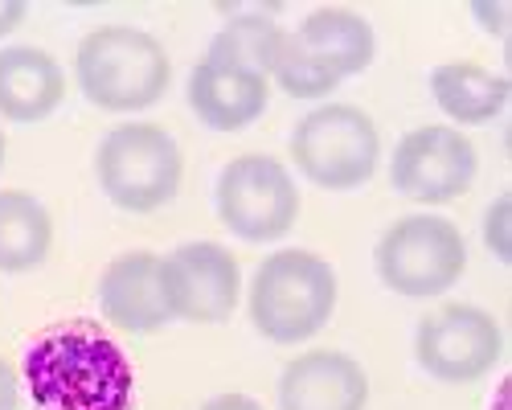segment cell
<instances>
[{
	"mask_svg": "<svg viewBox=\"0 0 512 410\" xmlns=\"http://www.w3.org/2000/svg\"><path fill=\"white\" fill-rule=\"evenodd\" d=\"M377 279L394 296L435 300L467 271V242L443 214H406L377 242Z\"/></svg>",
	"mask_w": 512,
	"mask_h": 410,
	"instance_id": "6",
	"label": "cell"
},
{
	"mask_svg": "<svg viewBox=\"0 0 512 410\" xmlns=\"http://www.w3.org/2000/svg\"><path fill=\"white\" fill-rule=\"evenodd\" d=\"M213 205L234 238L267 246L291 234L300 218V189L283 169V160L267 152H242L218 173Z\"/></svg>",
	"mask_w": 512,
	"mask_h": 410,
	"instance_id": "7",
	"label": "cell"
},
{
	"mask_svg": "<svg viewBox=\"0 0 512 410\" xmlns=\"http://www.w3.org/2000/svg\"><path fill=\"white\" fill-rule=\"evenodd\" d=\"M160 292L173 320L222 324L238 312L242 267L218 242H181L160 255Z\"/></svg>",
	"mask_w": 512,
	"mask_h": 410,
	"instance_id": "10",
	"label": "cell"
},
{
	"mask_svg": "<svg viewBox=\"0 0 512 410\" xmlns=\"http://www.w3.org/2000/svg\"><path fill=\"white\" fill-rule=\"evenodd\" d=\"M414 357L439 382H480L504 357V333L480 304H443L418 320Z\"/></svg>",
	"mask_w": 512,
	"mask_h": 410,
	"instance_id": "8",
	"label": "cell"
},
{
	"mask_svg": "<svg viewBox=\"0 0 512 410\" xmlns=\"http://www.w3.org/2000/svg\"><path fill=\"white\" fill-rule=\"evenodd\" d=\"M78 91L99 111L136 115L164 99L173 82V62L164 46L136 25H99L74 50Z\"/></svg>",
	"mask_w": 512,
	"mask_h": 410,
	"instance_id": "2",
	"label": "cell"
},
{
	"mask_svg": "<svg viewBox=\"0 0 512 410\" xmlns=\"http://www.w3.org/2000/svg\"><path fill=\"white\" fill-rule=\"evenodd\" d=\"M54 218L46 201L25 189H0V271L21 275L50 259Z\"/></svg>",
	"mask_w": 512,
	"mask_h": 410,
	"instance_id": "17",
	"label": "cell"
},
{
	"mask_svg": "<svg viewBox=\"0 0 512 410\" xmlns=\"http://www.w3.org/2000/svg\"><path fill=\"white\" fill-rule=\"evenodd\" d=\"M271 82H275L283 95H291V99H324V95H332V91L340 87V78H336L332 70H324V66L300 46V41L291 37V29H287L283 46H279V54H275Z\"/></svg>",
	"mask_w": 512,
	"mask_h": 410,
	"instance_id": "19",
	"label": "cell"
},
{
	"mask_svg": "<svg viewBox=\"0 0 512 410\" xmlns=\"http://www.w3.org/2000/svg\"><path fill=\"white\" fill-rule=\"evenodd\" d=\"M222 13H238V17H230L226 29L213 33L205 58L226 62V66H242V70H254V74L271 78L275 54H279L283 37H287V29L275 21L279 5H246V9L222 5Z\"/></svg>",
	"mask_w": 512,
	"mask_h": 410,
	"instance_id": "18",
	"label": "cell"
},
{
	"mask_svg": "<svg viewBox=\"0 0 512 410\" xmlns=\"http://www.w3.org/2000/svg\"><path fill=\"white\" fill-rule=\"evenodd\" d=\"M291 160L316 189L353 193L381 164L377 123L353 103H320L291 128Z\"/></svg>",
	"mask_w": 512,
	"mask_h": 410,
	"instance_id": "5",
	"label": "cell"
},
{
	"mask_svg": "<svg viewBox=\"0 0 512 410\" xmlns=\"http://www.w3.org/2000/svg\"><path fill=\"white\" fill-rule=\"evenodd\" d=\"M291 37L300 41L324 70H332L340 82L369 70L377 58V33L357 9L320 5L291 29Z\"/></svg>",
	"mask_w": 512,
	"mask_h": 410,
	"instance_id": "15",
	"label": "cell"
},
{
	"mask_svg": "<svg viewBox=\"0 0 512 410\" xmlns=\"http://www.w3.org/2000/svg\"><path fill=\"white\" fill-rule=\"evenodd\" d=\"M95 177L111 205L127 214H152L181 193L185 152L177 136L148 119H127L99 140Z\"/></svg>",
	"mask_w": 512,
	"mask_h": 410,
	"instance_id": "4",
	"label": "cell"
},
{
	"mask_svg": "<svg viewBox=\"0 0 512 410\" xmlns=\"http://www.w3.org/2000/svg\"><path fill=\"white\" fill-rule=\"evenodd\" d=\"M480 177V152L451 123H422L390 156V185L418 205H447Z\"/></svg>",
	"mask_w": 512,
	"mask_h": 410,
	"instance_id": "9",
	"label": "cell"
},
{
	"mask_svg": "<svg viewBox=\"0 0 512 410\" xmlns=\"http://www.w3.org/2000/svg\"><path fill=\"white\" fill-rule=\"evenodd\" d=\"M0 410H21V382L5 357H0Z\"/></svg>",
	"mask_w": 512,
	"mask_h": 410,
	"instance_id": "21",
	"label": "cell"
},
{
	"mask_svg": "<svg viewBox=\"0 0 512 410\" xmlns=\"http://www.w3.org/2000/svg\"><path fill=\"white\" fill-rule=\"evenodd\" d=\"M33 410H132L136 374L99 320H62L21 357Z\"/></svg>",
	"mask_w": 512,
	"mask_h": 410,
	"instance_id": "1",
	"label": "cell"
},
{
	"mask_svg": "<svg viewBox=\"0 0 512 410\" xmlns=\"http://www.w3.org/2000/svg\"><path fill=\"white\" fill-rule=\"evenodd\" d=\"M504 13H508V5H472V17L488 29V33H496V37H504Z\"/></svg>",
	"mask_w": 512,
	"mask_h": 410,
	"instance_id": "24",
	"label": "cell"
},
{
	"mask_svg": "<svg viewBox=\"0 0 512 410\" xmlns=\"http://www.w3.org/2000/svg\"><path fill=\"white\" fill-rule=\"evenodd\" d=\"M271 78L201 58L189 74V107L209 132H242L267 111Z\"/></svg>",
	"mask_w": 512,
	"mask_h": 410,
	"instance_id": "12",
	"label": "cell"
},
{
	"mask_svg": "<svg viewBox=\"0 0 512 410\" xmlns=\"http://www.w3.org/2000/svg\"><path fill=\"white\" fill-rule=\"evenodd\" d=\"M99 308L123 333H160L173 324L160 292V255L127 251L99 275Z\"/></svg>",
	"mask_w": 512,
	"mask_h": 410,
	"instance_id": "13",
	"label": "cell"
},
{
	"mask_svg": "<svg viewBox=\"0 0 512 410\" xmlns=\"http://www.w3.org/2000/svg\"><path fill=\"white\" fill-rule=\"evenodd\" d=\"M201 410H267L259 398H250V394H218V398H209Z\"/></svg>",
	"mask_w": 512,
	"mask_h": 410,
	"instance_id": "23",
	"label": "cell"
},
{
	"mask_svg": "<svg viewBox=\"0 0 512 410\" xmlns=\"http://www.w3.org/2000/svg\"><path fill=\"white\" fill-rule=\"evenodd\" d=\"M29 17L25 0H0V41H5L13 29H21V21Z\"/></svg>",
	"mask_w": 512,
	"mask_h": 410,
	"instance_id": "22",
	"label": "cell"
},
{
	"mask_svg": "<svg viewBox=\"0 0 512 410\" xmlns=\"http://www.w3.org/2000/svg\"><path fill=\"white\" fill-rule=\"evenodd\" d=\"M508 78L480 62H443L431 70V99L459 128H484L508 107Z\"/></svg>",
	"mask_w": 512,
	"mask_h": 410,
	"instance_id": "16",
	"label": "cell"
},
{
	"mask_svg": "<svg viewBox=\"0 0 512 410\" xmlns=\"http://www.w3.org/2000/svg\"><path fill=\"white\" fill-rule=\"evenodd\" d=\"M250 324L275 345H304L336 312V271L328 259L283 246L250 279Z\"/></svg>",
	"mask_w": 512,
	"mask_h": 410,
	"instance_id": "3",
	"label": "cell"
},
{
	"mask_svg": "<svg viewBox=\"0 0 512 410\" xmlns=\"http://www.w3.org/2000/svg\"><path fill=\"white\" fill-rule=\"evenodd\" d=\"M369 374L340 349H308L279 378V410H365Z\"/></svg>",
	"mask_w": 512,
	"mask_h": 410,
	"instance_id": "11",
	"label": "cell"
},
{
	"mask_svg": "<svg viewBox=\"0 0 512 410\" xmlns=\"http://www.w3.org/2000/svg\"><path fill=\"white\" fill-rule=\"evenodd\" d=\"M5 148H9V140H5V128H0V169H5Z\"/></svg>",
	"mask_w": 512,
	"mask_h": 410,
	"instance_id": "25",
	"label": "cell"
},
{
	"mask_svg": "<svg viewBox=\"0 0 512 410\" xmlns=\"http://www.w3.org/2000/svg\"><path fill=\"white\" fill-rule=\"evenodd\" d=\"M508 222H512V197L500 193L488 214H484V246L500 259V263H512V234H508Z\"/></svg>",
	"mask_w": 512,
	"mask_h": 410,
	"instance_id": "20",
	"label": "cell"
},
{
	"mask_svg": "<svg viewBox=\"0 0 512 410\" xmlns=\"http://www.w3.org/2000/svg\"><path fill=\"white\" fill-rule=\"evenodd\" d=\"M66 99V74L58 58L41 46L0 50V115L13 123L50 119Z\"/></svg>",
	"mask_w": 512,
	"mask_h": 410,
	"instance_id": "14",
	"label": "cell"
}]
</instances>
